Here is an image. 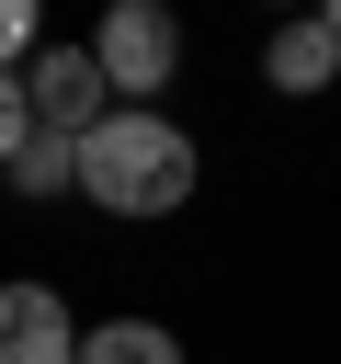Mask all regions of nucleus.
Listing matches in <instances>:
<instances>
[{"label":"nucleus","instance_id":"nucleus-1","mask_svg":"<svg viewBox=\"0 0 341 364\" xmlns=\"http://www.w3.org/2000/svg\"><path fill=\"white\" fill-rule=\"evenodd\" d=\"M193 182H205V159H193V136L148 102H114L91 136H80V193L102 205V216H125V228H148V216H182L193 205Z\"/></svg>","mask_w":341,"mask_h":364},{"label":"nucleus","instance_id":"nucleus-2","mask_svg":"<svg viewBox=\"0 0 341 364\" xmlns=\"http://www.w3.org/2000/svg\"><path fill=\"white\" fill-rule=\"evenodd\" d=\"M91 68H102L114 102L148 114V91L182 80V23H170L159 0H102V23H91Z\"/></svg>","mask_w":341,"mask_h":364},{"label":"nucleus","instance_id":"nucleus-3","mask_svg":"<svg viewBox=\"0 0 341 364\" xmlns=\"http://www.w3.org/2000/svg\"><path fill=\"white\" fill-rule=\"evenodd\" d=\"M23 114H34L45 136H91V125L114 114V91H102L91 46H34V57H23Z\"/></svg>","mask_w":341,"mask_h":364},{"label":"nucleus","instance_id":"nucleus-4","mask_svg":"<svg viewBox=\"0 0 341 364\" xmlns=\"http://www.w3.org/2000/svg\"><path fill=\"white\" fill-rule=\"evenodd\" d=\"M0 364H80V318L57 284H0Z\"/></svg>","mask_w":341,"mask_h":364},{"label":"nucleus","instance_id":"nucleus-5","mask_svg":"<svg viewBox=\"0 0 341 364\" xmlns=\"http://www.w3.org/2000/svg\"><path fill=\"white\" fill-rule=\"evenodd\" d=\"M261 80H273V91H296V102H307V91H330V80H341L330 23H318V11H307V23H273V34H261Z\"/></svg>","mask_w":341,"mask_h":364},{"label":"nucleus","instance_id":"nucleus-6","mask_svg":"<svg viewBox=\"0 0 341 364\" xmlns=\"http://www.w3.org/2000/svg\"><path fill=\"white\" fill-rule=\"evenodd\" d=\"M0 171H11V193H23V205H57V193H80V136H45V125H34Z\"/></svg>","mask_w":341,"mask_h":364},{"label":"nucleus","instance_id":"nucleus-7","mask_svg":"<svg viewBox=\"0 0 341 364\" xmlns=\"http://www.w3.org/2000/svg\"><path fill=\"white\" fill-rule=\"evenodd\" d=\"M80 364H182V330L170 318H102V330H80Z\"/></svg>","mask_w":341,"mask_h":364},{"label":"nucleus","instance_id":"nucleus-8","mask_svg":"<svg viewBox=\"0 0 341 364\" xmlns=\"http://www.w3.org/2000/svg\"><path fill=\"white\" fill-rule=\"evenodd\" d=\"M45 46V23H34V0H0V68H23Z\"/></svg>","mask_w":341,"mask_h":364},{"label":"nucleus","instance_id":"nucleus-9","mask_svg":"<svg viewBox=\"0 0 341 364\" xmlns=\"http://www.w3.org/2000/svg\"><path fill=\"white\" fill-rule=\"evenodd\" d=\"M34 136V114H23V68H0V159Z\"/></svg>","mask_w":341,"mask_h":364},{"label":"nucleus","instance_id":"nucleus-10","mask_svg":"<svg viewBox=\"0 0 341 364\" xmlns=\"http://www.w3.org/2000/svg\"><path fill=\"white\" fill-rule=\"evenodd\" d=\"M318 23H330V46H341V0H330V11H318Z\"/></svg>","mask_w":341,"mask_h":364}]
</instances>
